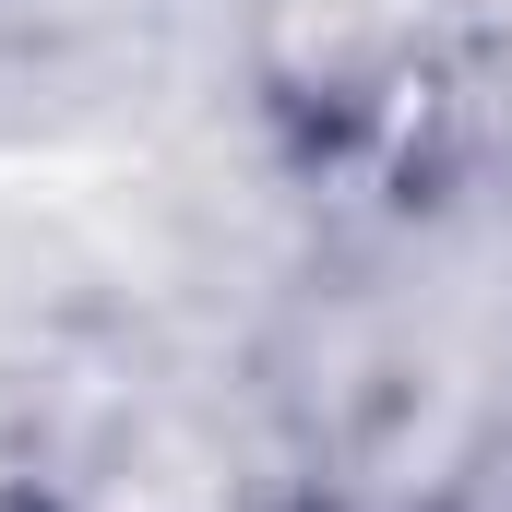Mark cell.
Returning <instances> with one entry per match:
<instances>
[{"instance_id":"1","label":"cell","mask_w":512,"mask_h":512,"mask_svg":"<svg viewBox=\"0 0 512 512\" xmlns=\"http://www.w3.org/2000/svg\"><path fill=\"white\" fill-rule=\"evenodd\" d=\"M131 512H227V501H203V489H143Z\"/></svg>"}]
</instances>
